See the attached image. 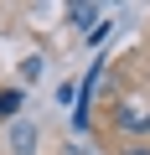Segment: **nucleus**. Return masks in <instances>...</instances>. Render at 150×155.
I'll return each mask as SVG.
<instances>
[{
    "label": "nucleus",
    "instance_id": "7",
    "mask_svg": "<svg viewBox=\"0 0 150 155\" xmlns=\"http://www.w3.org/2000/svg\"><path fill=\"white\" fill-rule=\"evenodd\" d=\"M124 155H150V150H124Z\"/></svg>",
    "mask_w": 150,
    "mask_h": 155
},
{
    "label": "nucleus",
    "instance_id": "5",
    "mask_svg": "<svg viewBox=\"0 0 150 155\" xmlns=\"http://www.w3.org/2000/svg\"><path fill=\"white\" fill-rule=\"evenodd\" d=\"M67 16H72V21H83V26H88V21H93V26H98V11H93V5H72V11H67Z\"/></svg>",
    "mask_w": 150,
    "mask_h": 155
},
{
    "label": "nucleus",
    "instance_id": "1",
    "mask_svg": "<svg viewBox=\"0 0 150 155\" xmlns=\"http://www.w3.org/2000/svg\"><path fill=\"white\" fill-rule=\"evenodd\" d=\"M114 124H119V129H145V124H150V104H140V98H129V104H119V114H114Z\"/></svg>",
    "mask_w": 150,
    "mask_h": 155
},
{
    "label": "nucleus",
    "instance_id": "3",
    "mask_svg": "<svg viewBox=\"0 0 150 155\" xmlns=\"http://www.w3.org/2000/svg\"><path fill=\"white\" fill-rule=\"evenodd\" d=\"M36 150V129L31 124H16V155H31Z\"/></svg>",
    "mask_w": 150,
    "mask_h": 155
},
{
    "label": "nucleus",
    "instance_id": "4",
    "mask_svg": "<svg viewBox=\"0 0 150 155\" xmlns=\"http://www.w3.org/2000/svg\"><path fill=\"white\" fill-rule=\"evenodd\" d=\"M98 83H104V67H98V62H93V72H88V78H83V98H88V104H93V88H98Z\"/></svg>",
    "mask_w": 150,
    "mask_h": 155
},
{
    "label": "nucleus",
    "instance_id": "2",
    "mask_svg": "<svg viewBox=\"0 0 150 155\" xmlns=\"http://www.w3.org/2000/svg\"><path fill=\"white\" fill-rule=\"evenodd\" d=\"M21 88H5V93H0V119H11V114H21Z\"/></svg>",
    "mask_w": 150,
    "mask_h": 155
},
{
    "label": "nucleus",
    "instance_id": "6",
    "mask_svg": "<svg viewBox=\"0 0 150 155\" xmlns=\"http://www.w3.org/2000/svg\"><path fill=\"white\" fill-rule=\"evenodd\" d=\"M21 78H26V83H31V78H42V57H26V62H21Z\"/></svg>",
    "mask_w": 150,
    "mask_h": 155
}]
</instances>
